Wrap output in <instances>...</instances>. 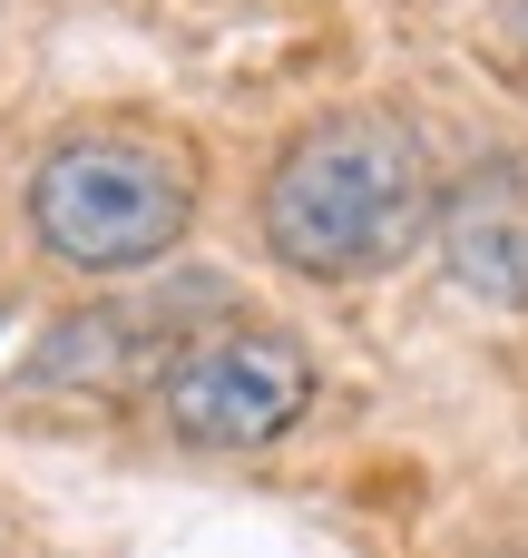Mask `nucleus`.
<instances>
[{
    "label": "nucleus",
    "mask_w": 528,
    "mask_h": 558,
    "mask_svg": "<svg viewBox=\"0 0 528 558\" xmlns=\"http://www.w3.org/2000/svg\"><path fill=\"white\" fill-rule=\"evenodd\" d=\"M431 235H441V265L470 304L528 314V177L519 167H470L441 196Z\"/></svg>",
    "instance_id": "nucleus-5"
},
{
    "label": "nucleus",
    "mask_w": 528,
    "mask_h": 558,
    "mask_svg": "<svg viewBox=\"0 0 528 558\" xmlns=\"http://www.w3.org/2000/svg\"><path fill=\"white\" fill-rule=\"evenodd\" d=\"M314 412V353L274 324H216L157 383V422L186 451H274Z\"/></svg>",
    "instance_id": "nucleus-3"
},
{
    "label": "nucleus",
    "mask_w": 528,
    "mask_h": 558,
    "mask_svg": "<svg viewBox=\"0 0 528 558\" xmlns=\"http://www.w3.org/2000/svg\"><path fill=\"white\" fill-rule=\"evenodd\" d=\"M196 333H216V284H176V294H137V304H78L29 343V383L39 392H127V383L157 392Z\"/></svg>",
    "instance_id": "nucleus-4"
},
{
    "label": "nucleus",
    "mask_w": 528,
    "mask_h": 558,
    "mask_svg": "<svg viewBox=\"0 0 528 558\" xmlns=\"http://www.w3.org/2000/svg\"><path fill=\"white\" fill-rule=\"evenodd\" d=\"M441 216L421 128L392 108H323L304 118L265 186H255V235L284 275L304 284H372L392 275Z\"/></svg>",
    "instance_id": "nucleus-1"
},
{
    "label": "nucleus",
    "mask_w": 528,
    "mask_h": 558,
    "mask_svg": "<svg viewBox=\"0 0 528 558\" xmlns=\"http://www.w3.org/2000/svg\"><path fill=\"white\" fill-rule=\"evenodd\" d=\"M206 206V167L176 128H59L20 186L29 245L59 275H147L157 255L186 245Z\"/></svg>",
    "instance_id": "nucleus-2"
},
{
    "label": "nucleus",
    "mask_w": 528,
    "mask_h": 558,
    "mask_svg": "<svg viewBox=\"0 0 528 558\" xmlns=\"http://www.w3.org/2000/svg\"><path fill=\"white\" fill-rule=\"evenodd\" d=\"M519 39H528V10H519Z\"/></svg>",
    "instance_id": "nucleus-6"
}]
</instances>
